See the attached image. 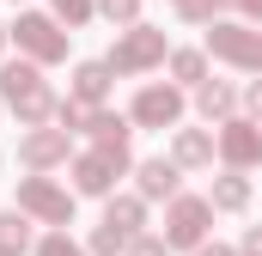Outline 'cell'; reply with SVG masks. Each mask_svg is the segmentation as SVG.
Returning <instances> with one entry per match:
<instances>
[{
    "label": "cell",
    "mask_w": 262,
    "mask_h": 256,
    "mask_svg": "<svg viewBox=\"0 0 262 256\" xmlns=\"http://www.w3.org/2000/svg\"><path fill=\"white\" fill-rule=\"evenodd\" d=\"M146 189H152V195L171 189V165H146Z\"/></svg>",
    "instance_id": "5"
},
{
    "label": "cell",
    "mask_w": 262,
    "mask_h": 256,
    "mask_svg": "<svg viewBox=\"0 0 262 256\" xmlns=\"http://www.w3.org/2000/svg\"><path fill=\"white\" fill-rule=\"evenodd\" d=\"M61 12H85V0H61Z\"/></svg>",
    "instance_id": "6"
},
{
    "label": "cell",
    "mask_w": 262,
    "mask_h": 256,
    "mask_svg": "<svg viewBox=\"0 0 262 256\" xmlns=\"http://www.w3.org/2000/svg\"><path fill=\"white\" fill-rule=\"evenodd\" d=\"M25 244V220H0V250H18Z\"/></svg>",
    "instance_id": "4"
},
{
    "label": "cell",
    "mask_w": 262,
    "mask_h": 256,
    "mask_svg": "<svg viewBox=\"0 0 262 256\" xmlns=\"http://www.w3.org/2000/svg\"><path fill=\"white\" fill-rule=\"evenodd\" d=\"M25 37H31V49H37V55H55V37H49V25H43V18H31V25H25Z\"/></svg>",
    "instance_id": "3"
},
{
    "label": "cell",
    "mask_w": 262,
    "mask_h": 256,
    "mask_svg": "<svg viewBox=\"0 0 262 256\" xmlns=\"http://www.w3.org/2000/svg\"><path fill=\"white\" fill-rule=\"evenodd\" d=\"M43 256H73V250H67V244H49V250H43Z\"/></svg>",
    "instance_id": "7"
},
{
    "label": "cell",
    "mask_w": 262,
    "mask_h": 256,
    "mask_svg": "<svg viewBox=\"0 0 262 256\" xmlns=\"http://www.w3.org/2000/svg\"><path fill=\"white\" fill-rule=\"evenodd\" d=\"M171 110H177V98H171V92H146V98H140V116H146V122H165Z\"/></svg>",
    "instance_id": "2"
},
{
    "label": "cell",
    "mask_w": 262,
    "mask_h": 256,
    "mask_svg": "<svg viewBox=\"0 0 262 256\" xmlns=\"http://www.w3.org/2000/svg\"><path fill=\"white\" fill-rule=\"evenodd\" d=\"M171 238H177V244H195V238H201V207H177V226H171Z\"/></svg>",
    "instance_id": "1"
}]
</instances>
